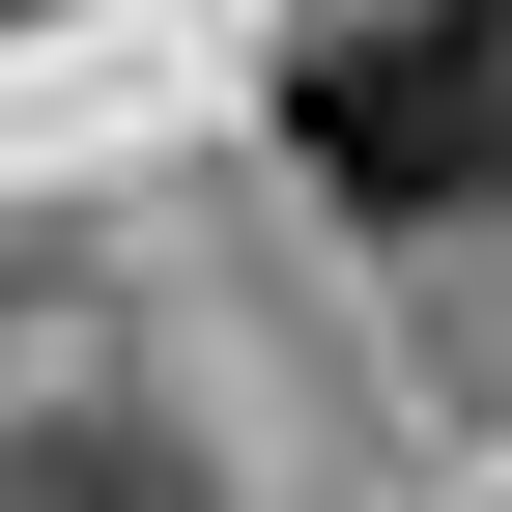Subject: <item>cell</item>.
<instances>
[{
    "mask_svg": "<svg viewBox=\"0 0 512 512\" xmlns=\"http://www.w3.org/2000/svg\"><path fill=\"white\" fill-rule=\"evenodd\" d=\"M285 171L342 228H484L512 200V0H313L285 29Z\"/></svg>",
    "mask_w": 512,
    "mask_h": 512,
    "instance_id": "6da1fadb",
    "label": "cell"
},
{
    "mask_svg": "<svg viewBox=\"0 0 512 512\" xmlns=\"http://www.w3.org/2000/svg\"><path fill=\"white\" fill-rule=\"evenodd\" d=\"M0 512H200V484H171V427H114V399H0Z\"/></svg>",
    "mask_w": 512,
    "mask_h": 512,
    "instance_id": "7a4b0ae2",
    "label": "cell"
}]
</instances>
